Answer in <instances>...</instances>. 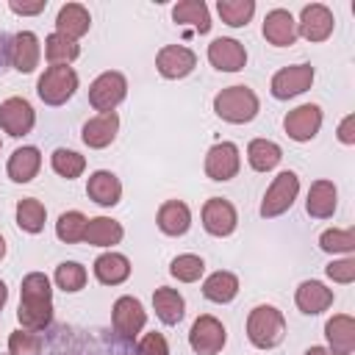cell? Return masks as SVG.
<instances>
[{
    "label": "cell",
    "instance_id": "obj_1",
    "mask_svg": "<svg viewBox=\"0 0 355 355\" xmlns=\"http://www.w3.org/2000/svg\"><path fill=\"white\" fill-rule=\"evenodd\" d=\"M17 319H19L22 330H33V333L44 330L53 322V288H50L47 275L31 272L22 277Z\"/></svg>",
    "mask_w": 355,
    "mask_h": 355
},
{
    "label": "cell",
    "instance_id": "obj_2",
    "mask_svg": "<svg viewBox=\"0 0 355 355\" xmlns=\"http://www.w3.org/2000/svg\"><path fill=\"white\" fill-rule=\"evenodd\" d=\"M214 111L219 119L230 122V125H247L258 116L261 111V100L250 86H227L214 97Z\"/></svg>",
    "mask_w": 355,
    "mask_h": 355
},
{
    "label": "cell",
    "instance_id": "obj_3",
    "mask_svg": "<svg viewBox=\"0 0 355 355\" xmlns=\"http://www.w3.org/2000/svg\"><path fill=\"white\" fill-rule=\"evenodd\" d=\"M247 338L255 349H275L286 338V316L275 305H255L247 316Z\"/></svg>",
    "mask_w": 355,
    "mask_h": 355
},
{
    "label": "cell",
    "instance_id": "obj_4",
    "mask_svg": "<svg viewBox=\"0 0 355 355\" xmlns=\"http://www.w3.org/2000/svg\"><path fill=\"white\" fill-rule=\"evenodd\" d=\"M78 92V72L72 67H47L39 75L36 94L47 105H64Z\"/></svg>",
    "mask_w": 355,
    "mask_h": 355
},
{
    "label": "cell",
    "instance_id": "obj_5",
    "mask_svg": "<svg viewBox=\"0 0 355 355\" xmlns=\"http://www.w3.org/2000/svg\"><path fill=\"white\" fill-rule=\"evenodd\" d=\"M297 194H300V178H297V172H291V169L277 172V178L272 180V186L266 189V194L261 200V216L263 219H275V216L286 214L294 205Z\"/></svg>",
    "mask_w": 355,
    "mask_h": 355
},
{
    "label": "cell",
    "instance_id": "obj_6",
    "mask_svg": "<svg viewBox=\"0 0 355 355\" xmlns=\"http://www.w3.org/2000/svg\"><path fill=\"white\" fill-rule=\"evenodd\" d=\"M125 94H128V80L116 69H108V72L97 75L89 86V103L100 114H111L125 100Z\"/></svg>",
    "mask_w": 355,
    "mask_h": 355
},
{
    "label": "cell",
    "instance_id": "obj_7",
    "mask_svg": "<svg viewBox=\"0 0 355 355\" xmlns=\"http://www.w3.org/2000/svg\"><path fill=\"white\" fill-rule=\"evenodd\" d=\"M225 341H227V330L216 316L202 313L194 319V324L189 330V344H191L194 355H219Z\"/></svg>",
    "mask_w": 355,
    "mask_h": 355
},
{
    "label": "cell",
    "instance_id": "obj_8",
    "mask_svg": "<svg viewBox=\"0 0 355 355\" xmlns=\"http://www.w3.org/2000/svg\"><path fill=\"white\" fill-rule=\"evenodd\" d=\"M313 67L311 64H291V67H283L272 75V83H269V92L275 100H291L302 92L311 89L313 83Z\"/></svg>",
    "mask_w": 355,
    "mask_h": 355
},
{
    "label": "cell",
    "instance_id": "obj_9",
    "mask_svg": "<svg viewBox=\"0 0 355 355\" xmlns=\"http://www.w3.org/2000/svg\"><path fill=\"white\" fill-rule=\"evenodd\" d=\"M239 166H241V155L233 141H216L205 153V175L216 183L233 180L239 175Z\"/></svg>",
    "mask_w": 355,
    "mask_h": 355
},
{
    "label": "cell",
    "instance_id": "obj_10",
    "mask_svg": "<svg viewBox=\"0 0 355 355\" xmlns=\"http://www.w3.org/2000/svg\"><path fill=\"white\" fill-rule=\"evenodd\" d=\"M36 125V111L33 105L25 100V97H8L0 103V128L19 139V136H28Z\"/></svg>",
    "mask_w": 355,
    "mask_h": 355
},
{
    "label": "cell",
    "instance_id": "obj_11",
    "mask_svg": "<svg viewBox=\"0 0 355 355\" xmlns=\"http://www.w3.org/2000/svg\"><path fill=\"white\" fill-rule=\"evenodd\" d=\"M194 67H197V55H194V50H189L183 44H166L155 55V69L166 80H180V78L191 75Z\"/></svg>",
    "mask_w": 355,
    "mask_h": 355
},
{
    "label": "cell",
    "instance_id": "obj_12",
    "mask_svg": "<svg viewBox=\"0 0 355 355\" xmlns=\"http://www.w3.org/2000/svg\"><path fill=\"white\" fill-rule=\"evenodd\" d=\"M111 322H114V330L122 336V338H136L144 324H147V311L144 305L136 300V297H119L111 308Z\"/></svg>",
    "mask_w": 355,
    "mask_h": 355
},
{
    "label": "cell",
    "instance_id": "obj_13",
    "mask_svg": "<svg viewBox=\"0 0 355 355\" xmlns=\"http://www.w3.org/2000/svg\"><path fill=\"white\" fill-rule=\"evenodd\" d=\"M333 25H336L333 11L327 6H322V3H311V6H305L300 11L297 36H302L308 42H324V39H330Z\"/></svg>",
    "mask_w": 355,
    "mask_h": 355
},
{
    "label": "cell",
    "instance_id": "obj_14",
    "mask_svg": "<svg viewBox=\"0 0 355 355\" xmlns=\"http://www.w3.org/2000/svg\"><path fill=\"white\" fill-rule=\"evenodd\" d=\"M283 128L288 133V139L294 141H311L319 128H322V108L316 103H302L297 108H291L283 119Z\"/></svg>",
    "mask_w": 355,
    "mask_h": 355
},
{
    "label": "cell",
    "instance_id": "obj_15",
    "mask_svg": "<svg viewBox=\"0 0 355 355\" xmlns=\"http://www.w3.org/2000/svg\"><path fill=\"white\" fill-rule=\"evenodd\" d=\"M236 225H239V214H236L230 200H225V197L205 200V205H202V227L211 236L225 239V236H230L236 230Z\"/></svg>",
    "mask_w": 355,
    "mask_h": 355
},
{
    "label": "cell",
    "instance_id": "obj_16",
    "mask_svg": "<svg viewBox=\"0 0 355 355\" xmlns=\"http://www.w3.org/2000/svg\"><path fill=\"white\" fill-rule=\"evenodd\" d=\"M208 61L219 72H239L247 64V50H244V44L239 39L219 36V39H214L208 44Z\"/></svg>",
    "mask_w": 355,
    "mask_h": 355
},
{
    "label": "cell",
    "instance_id": "obj_17",
    "mask_svg": "<svg viewBox=\"0 0 355 355\" xmlns=\"http://www.w3.org/2000/svg\"><path fill=\"white\" fill-rule=\"evenodd\" d=\"M39 58H42V44H39V36L31 33V31H22L17 36H11L8 42V61L17 72L28 75L39 67Z\"/></svg>",
    "mask_w": 355,
    "mask_h": 355
},
{
    "label": "cell",
    "instance_id": "obj_18",
    "mask_svg": "<svg viewBox=\"0 0 355 355\" xmlns=\"http://www.w3.org/2000/svg\"><path fill=\"white\" fill-rule=\"evenodd\" d=\"M263 39L275 47H291L297 42V19L286 8H272L263 17Z\"/></svg>",
    "mask_w": 355,
    "mask_h": 355
},
{
    "label": "cell",
    "instance_id": "obj_19",
    "mask_svg": "<svg viewBox=\"0 0 355 355\" xmlns=\"http://www.w3.org/2000/svg\"><path fill=\"white\" fill-rule=\"evenodd\" d=\"M89 28H92V17L86 11V6H80V3H64L58 8V14H55V33L78 42L80 36L89 33Z\"/></svg>",
    "mask_w": 355,
    "mask_h": 355
},
{
    "label": "cell",
    "instance_id": "obj_20",
    "mask_svg": "<svg viewBox=\"0 0 355 355\" xmlns=\"http://www.w3.org/2000/svg\"><path fill=\"white\" fill-rule=\"evenodd\" d=\"M116 133H119V116H116V111H111V114H97V116H92V119L83 125L80 139H83L86 147L103 150V147H108V144L116 139Z\"/></svg>",
    "mask_w": 355,
    "mask_h": 355
},
{
    "label": "cell",
    "instance_id": "obj_21",
    "mask_svg": "<svg viewBox=\"0 0 355 355\" xmlns=\"http://www.w3.org/2000/svg\"><path fill=\"white\" fill-rule=\"evenodd\" d=\"M86 194L89 200H94L97 205L103 208H114L119 200H122V183L114 172L108 169H97L89 175V183H86Z\"/></svg>",
    "mask_w": 355,
    "mask_h": 355
},
{
    "label": "cell",
    "instance_id": "obj_22",
    "mask_svg": "<svg viewBox=\"0 0 355 355\" xmlns=\"http://www.w3.org/2000/svg\"><path fill=\"white\" fill-rule=\"evenodd\" d=\"M324 336H327V349L336 355H352L355 349V319L349 313H336L327 319L324 324Z\"/></svg>",
    "mask_w": 355,
    "mask_h": 355
},
{
    "label": "cell",
    "instance_id": "obj_23",
    "mask_svg": "<svg viewBox=\"0 0 355 355\" xmlns=\"http://www.w3.org/2000/svg\"><path fill=\"white\" fill-rule=\"evenodd\" d=\"M338 205V189L333 180H313L308 189V200H305V211L313 219H330L336 214Z\"/></svg>",
    "mask_w": 355,
    "mask_h": 355
},
{
    "label": "cell",
    "instance_id": "obj_24",
    "mask_svg": "<svg viewBox=\"0 0 355 355\" xmlns=\"http://www.w3.org/2000/svg\"><path fill=\"white\" fill-rule=\"evenodd\" d=\"M294 302L302 313L308 316H316L322 311H327L333 305V288H327L324 283L319 280H302L297 286V294H294Z\"/></svg>",
    "mask_w": 355,
    "mask_h": 355
},
{
    "label": "cell",
    "instance_id": "obj_25",
    "mask_svg": "<svg viewBox=\"0 0 355 355\" xmlns=\"http://www.w3.org/2000/svg\"><path fill=\"white\" fill-rule=\"evenodd\" d=\"M155 225L164 236H183L191 227V211L183 200H166L155 214Z\"/></svg>",
    "mask_w": 355,
    "mask_h": 355
},
{
    "label": "cell",
    "instance_id": "obj_26",
    "mask_svg": "<svg viewBox=\"0 0 355 355\" xmlns=\"http://www.w3.org/2000/svg\"><path fill=\"white\" fill-rule=\"evenodd\" d=\"M39 166H42V153H39V147L25 144V147H17V150L11 153L6 172H8V178H11L14 183H31V180L39 175Z\"/></svg>",
    "mask_w": 355,
    "mask_h": 355
},
{
    "label": "cell",
    "instance_id": "obj_27",
    "mask_svg": "<svg viewBox=\"0 0 355 355\" xmlns=\"http://www.w3.org/2000/svg\"><path fill=\"white\" fill-rule=\"evenodd\" d=\"M125 236V227L111 219V216H94L86 222V233H83V241L92 244V247H114L119 244Z\"/></svg>",
    "mask_w": 355,
    "mask_h": 355
},
{
    "label": "cell",
    "instance_id": "obj_28",
    "mask_svg": "<svg viewBox=\"0 0 355 355\" xmlns=\"http://www.w3.org/2000/svg\"><path fill=\"white\" fill-rule=\"evenodd\" d=\"M94 277L103 286H119L130 277V261L122 252H103L94 261Z\"/></svg>",
    "mask_w": 355,
    "mask_h": 355
},
{
    "label": "cell",
    "instance_id": "obj_29",
    "mask_svg": "<svg viewBox=\"0 0 355 355\" xmlns=\"http://www.w3.org/2000/svg\"><path fill=\"white\" fill-rule=\"evenodd\" d=\"M153 308H155V316L164 322V324H178L186 313V300L178 288H155L153 291Z\"/></svg>",
    "mask_w": 355,
    "mask_h": 355
},
{
    "label": "cell",
    "instance_id": "obj_30",
    "mask_svg": "<svg viewBox=\"0 0 355 355\" xmlns=\"http://www.w3.org/2000/svg\"><path fill=\"white\" fill-rule=\"evenodd\" d=\"M172 19L178 25H191L197 33L211 31V14L202 0H180L178 6H172Z\"/></svg>",
    "mask_w": 355,
    "mask_h": 355
},
{
    "label": "cell",
    "instance_id": "obj_31",
    "mask_svg": "<svg viewBox=\"0 0 355 355\" xmlns=\"http://www.w3.org/2000/svg\"><path fill=\"white\" fill-rule=\"evenodd\" d=\"M236 294H239V277H236L233 272L219 269V272L208 275L205 283H202V297L211 300V302L225 305V302L236 300Z\"/></svg>",
    "mask_w": 355,
    "mask_h": 355
},
{
    "label": "cell",
    "instance_id": "obj_32",
    "mask_svg": "<svg viewBox=\"0 0 355 355\" xmlns=\"http://www.w3.org/2000/svg\"><path fill=\"white\" fill-rule=\"evenodd\" d=\"M247 161L255 172H269L283 161V150L269 139H252L247 144Z\"/></svg>",
    "mask_w": 355,
    "mask_h": 355
},
{
    "label": "cell",
    "instance_id": "obj_33",
    "mask_svg": "<svg viewBox=\"0 0 355 355\" xmlns=\"http://www.w3.org/2000/svg\"><path fill=\"white\" fill-rule=\"evenodd\" d=\"M80 55V44L61 36V33H50L44 39V58L50 67H69L75 58Z\"/></svg>",
    "mask_w": 355,
    "mask_h": 355
},
{
    "label": "cell",
    "instance_id": "obj_34",
    "mask_svg": "<svg viewBox=\"0 0 355 355\" xmlns=\"http://www.w3.org/2000/svg\"><path fill=\"white\" fill-rule=\"evenodd\" d=\"M44 219H47V208L36 200V197H22L17 202V225L25 233H42L44 230Z\"/></svg>",
    "mask_w": 355,
    "mask_h": 355
},
{
    "label": "cell",
    "instance_id": "obj_35",
    "mask_svg": "<svg viewBox=\"0 0 355 355\" xmlns=\"http://www.w3.org/2000/svg\"><path fill=\"white\" fill-rule=\"evenodd\" d=\"M50 166H53L55 175H61V178H67V180H75V178L83 175L86 158H83L80 153H75V150L58 147V150H53V155H50Z\"/></svg>",
    "mask_w": 355,
    "mask_h": 355
},
{
    "label": "cell",
    "instance_id": "obj_36",
    "mask_svg": "<svg viewBox=\"0 0 355 355\" xmlns=\"http://www.w3.org/2000/svg\"><path fill=\"white\" fill-rule=\"evenodd\" d=\"M216 11H219V17H222L225 25L244 28L252 19V14H255V3L252 0H219L216 3Z\"/></svg>",
    "mask_w": 355,
    "mask_h": 355
},
{
    "label": "cell",
    "instance_id": "obj_37",
    "mask_svg": "<svg viewBox=\"0 0 355 355\" xmlns=\"http://www.w3.org/2000/svg\"><path fill=\"white\" fill-rule=\"evenodd\" d=\"M86 216L80 211H64L55 222V236L64 241V244H75V241H83V233H86Z\"/></svg>",
    "mask_w": 355,
    "mask_h": 355
},
{
    "label": "cell",
    "instance_id": "obj_38",
    "mask_svg": "<svg viewBox=\"0 0 355 355\" xmlns=\"http://www.w3.org/2000/svg\"><path fill=\"white\" fill-rule=\"evenodd\" d=\"M202 272H205V261L200 255H191V252L172 258V263H169V275L178 277L180 283H194L202 277Z\"/></svg>",
    "mask_w": 355,
    "mask_h": 355
},
{
    "label": "cell",
    "instance_id": "obj_39",
    "mask_svg": "<svg viewBox=\"0 0 355 355\" xmlns=\"http://www.w3.org/2000/svg\"><path fill=\"white\" fill-rule=\"evenodd\" d=\"M86 266H80L78 261H64L55 266V286L64 288L67 294H75L86 286Z\"/></svg>",
    "mask_w": 355,
    "mask_h": 355
},
{
    "label": "cell",
    "instance_id": "obj_40",
    "mask_svg": "<svg viewBox=\"0 0 355 355\" xmlns=\"http://www.w3.org/2000/svg\"><path fill=\"white\" fill-rule=\"evenodd\" d=\"M319 247L324 250V252H352L355 250V230L352 227H330V230H324L322 236H319Z\"/></svg>",
    "mask_w": 355,
    "mask_h": 355
},
{
    "label": "cell",
    "instance_id": "obj_41",
    "mask_svg": "<svg viewBox=\"0 0 355 355\" xmlns=\"http://www.w3.org/2000/svg\"><path fill=\"white\" fill-rule=\"evenodd\" d=\"M8 349H11V355H39V349H42V336L39 333H33V330H14L11 336H8Z\"/></svg>",
    "mask_w": 355,
    "mask_h": 355
},
{
    "label": "cell",
    "instance_id": "obj_42",
    "mask_svg": "<svg viewBox=\"0 0 355 355\" xmlns=\"http://www.w3.org/2000/svg\"><path fill=\"white\" fill-rule=\"evenodd\" d=\"M327 277L333 283H352L355 280V258H341V261H333L324 266Z\"/></svg>",
    "mask_w": 355,
    "mask_h": 355
},
{
    "label": "cell",
    "instance_id": "obj_43",
    "mask_svg": "<svg viewBox=\"0 0 355 355\" xmlns=\"http://www.w3.org/2000/svg\"><path fill=\"white\" fill-rule=\"evenodd\" d=\"M136 355H169V344L161 333H144L136 347Z\"/></svg>",
    "mask_w": 355,
    "mask_h": 355
},
{
    "label": "cell",
    "instance_id": "obj_44",
    "mask_svg": "<svg viewBox=\"0 0 355 355\" xmlns=\"http://www.w3.org/2000/svg\"><path fill=\"white\" fill-rule=\"evenodd\" d=\"M8 8L19 17H33V14H42L47 8V0H36V3H19V0H11Z\"/></svg>",
    "mask_w": 355,
    "mask_h": 355
},
{
    "label": "cell",
    "instance_id": "obj_45",
    "mask_svg": "<svg viewBox=\"0 0 355 355\" xmlns=\"http://www.w3.org/2000/svg\"><path fill=\"white\" fill-rule=\"evenodd\" d=\"M338 141L341 144H355V116L352 114H347L341 119V125H338Z\"/></svg>",
    "mask_w": 355,
    "mask_h": 355
},
{
    "label": "cell",
    "instance_id": "obj_46",
    "mask_svg": "<svg viewBox=\"0 0 355 355\" xmlns=\"http://www.w3.org/2000/svg\"><path fill=\"white\" fill-rule=\"evenodd\" d=\"M305 355H336V352H330L327 347H308Z\"/></svg>",
    "mask_w": 355,
    "mask_h": 355
},
{
    "label": "cell",
    "instance_id": "obj_47",
    "mask_svg": "<svg viewBox=\"0 0 355 355\" xmlns=\"http://www.w3.org/2000/svg\"><path fill=\"white\" fill-rule=\"evenodd\" d=\"M6 300H8V288H6V283L0 280V311H3V305H6Z\"/></svg>",
    "mask_w": 355,
    "mask_h": 355
},
{
    "label": "cell",
    "instance_id": "obj_48",
    "mask_svg": "<svg viewBox=\"0 0 355 355\" xmlns=\"http://www.w3.org/2000/svg\"><path fill=\"white\" fill-rule=\"evenodd\" d=\"M3 258H6V239L0 236V261H3Z\"/></svg>",
    "mask_w": 355,
    "mask_h": 355
},
{
    "label": "cell",
    "instance_id": "obj_49",
    "mask_svg": "<svg viewBox=\"0 0 355 355\" xmlns=\"http://www.w3.org/2000/svg\"><path fill=\"white\" fill-rule=\"evenodd\" d=\"M0 67H3V36H0Z\"/></svg>",
    "mask_w": 355,
    "mask_h": 355
},
{
    "label": "cell",
    "instance_id": "obj_50",
    "mask_svg": "<svg viewBox=\"0 0 355 355\" xmlns=\"http://www.w3.org/2000/svg\"><path fill=\"white\" fill-rule=\"evenodd\" d=\"M0 147H3V141H0Z\"/></svg>",
    "mask_w": 355,
    "mask_h": 355
}]
</instances>
